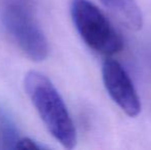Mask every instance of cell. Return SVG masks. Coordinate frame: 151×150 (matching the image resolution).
Returning <instances> with one entry per match:
<instances>
[{"label": "cell", "mask_w": 151, "mask_h": 150, "mask_svg": "<svg viewBox=\"0 0 151 150\" xmlns=\"http://www.w3.org/2000/svg\"><path fill=\"white\" fill-rule=\"evenodd\" d=\"M104 86L113 102L129 117L141 112V100L129 75L120 63L107 60L102 68Z\"/></svg>", "instance_id": "obj_4"}, {"label": "cell", "mask_w": 151, "mask_h": 150, "mask_svg": "<svg viewBox=\"0 0 151 150\" xmlns=\"http://www.w3.org/2000/svg\"><path fill=\"white\" fill-rule=\"evenodd\" d=\"M16 149H23V150H40L44 147L38 144L36 141L32 140L31 138L24 137V138H19L14 145Z\"/></svg>", "instance_id": "obj_6"}, {"label": "cell", "mask_w": 151, "mask_h": 150, "mask_svg": "<svg viewBox=\"0 0 151 150\" xmlns=\"http://www.w3.org/2000/svg\"><path fill=\"white\" fill-rule=\"evenodd\" d=\"M25 90L50 134L63 147L73 149L77 133L63 98L50 78L37 71L25 76Z\"/></svg>", "instance_id": "obj_1"}, {"label": "cell", "mask_w": 151, "mask_h": 150, "mask_svg": "<svg viewBox=\"0 0 151 150\" xmlns=\"http://www.w3.org/2000/svg\"><path fill=\"white\" fill-rule=\"evenodd\" d=\"M0 22L21 52L33 62L48 56V42L34 0H0Z\"/></svg>", "instance_id": "obj_2"}, {"label": "cell", "mask_w": 151, "mask_h": 150, "mask_svg": "<svg viewBox=\"0 0 151 150\" xmlns=\"http://www.w3.org/2000/svg\"><path fill=\"white\" fill-rule=\"evenodd\" d=\"M118 20L132 31L143 27V14L136 0H100Z\"/></svg>", "instance_id": "obj_5"}, {"label": "cell", "mask_w": 151, "mask_h": 150, "mask_svg": "<svg viewBox=\"0 0 151 150\" xmlns=\"http://www.w3.org/2000/svg\"><path fill=\"white\" fill-rule=\"evenodd\" d=\"M70 12L78 34L91 50L102 56L122 50V38L98 6L88 0H72Z\"/></svg>", "instance_id": "obj_3"}]
</instances>
